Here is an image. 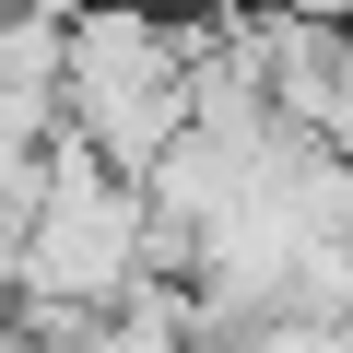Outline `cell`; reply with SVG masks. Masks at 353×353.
I'll list each match as a JSON object with an SVG mask.
<instances>
[]
</instances>
